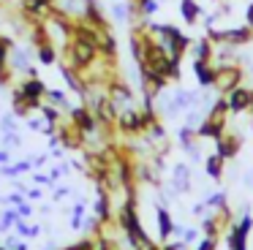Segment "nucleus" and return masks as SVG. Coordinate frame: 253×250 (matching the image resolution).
Returning a JSON list of instances; mask_svg holds the SVG:
<instances>
[{
    "label": "nucleus",
    "mask_w": 253,
    "mask_h": 250,
    "mask_svg": "<svg viewBox=\"0 0 253 250\" xmlns=\"http://www.w3.org/2000/svg\"><path fill=\"white\" fill-rule=\"evenodd\" d=\"M248 71H251V76H253V63H251V68H248Z\"/></svg>",
    "instance_id": "45"
},
{
    "label": "nucleus",
    "mask_w": 253,
    "mask_h": 250,
    "mask_svg": "<svg viewBox=\"0 0 253 250\" xmlns=\"http://www.w3.org/2000/svg\"><path fill=\"white\" fill-rule=\"evenodd\" d=\"M144 139L147 141H166V128H164V123H155V125H150L147 128V133H144Z\"/></svg>",
    "instance_id": "26"
},
{
    "label": "nucleus",
    "mask_w": 253,
    "mask_h": 250,
    "mask_svg": "<svg viewBox=\"0 0 253 250\" xmlns=\"http://www.w3.org/2000/svg\"><path fill=\"white\" fill-rule=\"evenodd\" d=\"M98 54L104 60H117V38L112 36V33H104V38H101V49Z\"/></svg>",
    "instance_id": "22"
},
{
    "label": "nucleus",
    "mask_w": 253,
    "mask_h": 250,
    "mask_svg": "<svg viewBox=\"0 0 253 250\" xmlns=\"http://www.w3.org/2000/svg\"><path fill=\"white\" fill-rule=\"evenodd\" d=\"M14 228H17V234H22V237H39L41 234V226H28L25 220H19Z\"/></svg>",
    "instance_id": "29"
},
{
    "label": "nucleus",
    "mask_w": 253,
    "mask_h": 250,
    "mask_svg": "<svg viewBox=\"0 0 253 250\" xmlns=\"http://www.w3.org/2000/svg\"><path fill=\"white\" fill-rule=\"evenodd\" d=\"M63 174H68V166H66V163H60V166H52V171H49L52 182H55V179H60Z\"/></svg>",
    "instance_id": "34"
},
{
    "label": "nucleus",
    "mask_w": 253,
    "mask_h": 250,
    "mask_svg": "<svg viewBox=\"0 0 253 250\" xmlns=\"http://www.w3.org/2000/svg\"><path fill=\"white\" fill-rule=\"evenodd\" d=\"M223 163H226V161L218 155V152H212V155H207V161H204V171H207V177L218 182V179L223 177Z\"/></svg>",
    "instance_id": "20"
},
{
    "label": "nucleus",
    "mask_w": 253,
    "mask_h": 250,
    "mask_svg": "<svg viewBox=\"0 0 253 250\" xmlns=\"http://www.w3.org/2000/svg\"><path fill=\"white\" fill-rule=\"evenodd\" d=\"M8 163V150H0V166H6Z\"/></svg>",
    "instance_id": "43"
},
{
    "label": "nucleus",
    "mask_w": 253,
    "mask_h": 250,
    "mask_svg": "<svg viewBox=\"0 0 253 250\" xmlns=\"http://www.w3.org/2000/svg\"><path fill=\"white\" fill-rule=\"evenodd\" d=\"M36 60H39L41 65H55L57 63V46L55 43H44V46H39L36 49Z\"/></svg>",
    "instance_id": "23"
},
{
    "label": "nucleus",
    "mask_w": 253,
    "mask_h": 250,
    "mask_svg": "<svg viewBox=\"0 0 253 250\" xmlns=\"http://www.w3.org/2000/svg\"><path fill=\"white\" fill-rule=\"evenodd\" d=\"M17 209H19V215H22V220H25V217L33 215V204H28V201H25L22 207H17Z\"/></svg>",
    "instance_id": "38"
},
{
    "label": "nucleus",
    "mask_w": 253,
    "mask_h": 250,
    "mask_svg": "<svg viewBox=\"0 0 253 250\" xmlns=\"http://www.w3.org/2000/svg\"><path fill=\"white\" fill-rule=\"evenodd\" d=\"M33 185H52L49 174H33Z\"/></svg>",
    "instance_id": "37"
},
{
    "label": "nucleus",
    "mask_w": 253,
    "mask_h": 250,
    "mask_svg": "<svg viewBox=\"0 0 253 250\" xmlns=\"http://www.w3.org/2000/svg\"><path fill=\"white\" fill-rule=\"evenodd\" d=\"M180 14L185 19V25H196L202 19V5L196 0H180Z\"/></svg>",
    "instance_id": "19"
},
{
    "label": "nucleus",
    "mask_w": 253,
    "mask_h": 250,
    "mask_svg": "<svg viewBox=\"0 0 253 250\" xmlns=\"http://www.w3.org/2000/svg\"><path fill=\"white\" fill-rule=\"evenodd\" d=\"M82 22L93 25L95 30H101V33H109V19H106V14H104V8H101V3H93V5H90Z\"/></svg>",
    "instance_id": "16"
},
{
    "label": "nucleus",
    "mask_w": 253,
    "mask_h": 250,
    "mask_svg": "<svg viewBox=\"0 0 253 250\" xmlns=\"http://www.w3.org/2000/svg\"><path fill=\"white\" fill-rule=\"evenodd\" d=\"M17 90L22 92L25 98H30V101H44L49 87L44 84V79H41V76H25V79L17 84Z\"/></svg>",
    "instance_id": "10"
},
{
    "label": "nucleus",
    "mask_w": 253,
    "mask_h": 250,
    "mask_svg": "<svg viewBox=\"0 0 253 250\" xmlns=\"http://www.w3.org/2000/svg\"><path fill=\"white\" fill-rule=\"evenodd\" d=\"M204 204H207V209H223V207H229V204H226V193L207 196V199H204Z\"/></svg>",
    "instance_id": "28"
},
{
    "label": "nucleus",
    "mask_w": 253,
    "mask_h": 250,
    "mask_svg": "<svg viewBox=\"0 0 253 250\" xmlns=\"http://www.w3.org/2000/svg\"><path fill=\"white\" fill-rule=\"evenodd\" d=\"M240 147H242V139H240L237 133H229V130H226V133L220 136L218 141H215V152H218L223 161H231V158H237Z\"/></svg>",
    "instance_id": "13"
},
{
    "label": "nucleus",
    "mask_w": 253,
    "mask_h": 250,
    "mask_svg": "<svg viewBox=\"0 0 253 250\" xmlns=\"http://www.w3.org/2000/svg\"><path fill=\"white\" fill-rule=\"evenodd\" d=\"M191 52H193V60H212L215 57V43L210 41V38H196Z\"/></svg>",
    "instance_id": "18"
},
{
    "label": "nucleus",
    "mask_w": 253,
    "mask_h": 250,
    "mask_svg": "<svg viewBox=\"0 0 253 250\" xmlns=\"http://www.w3.org/2000/svg\"><path fill=\"white\" fill-rule=\"evenodd\" d=\"M115 130H117V133H123V136H139V133H144L142 117H139V106L120 109L117 123H115Z\"/></svg>",
    "instance_id": "6"
},
{
    "label": "nucleus",
    "mask_w": 253,
    "mask_h": 250,
    "mask_svg": "<svg viewBox=\"0 0 253 250\" xmlns=\"http://www.w3.org/2000/svg\"><path fill=\"white\" fill-rule=\"evenodd\" d=\"M215 248H218V239H215V237H204L202 242H199L196 250H215Z\"/></svg>",
    "instance_id": "32"
},
{
    "label": "nucleus",
    "mask_w": 253,
    "mask_h": 250,
    "mask_svg": "<svg viewBox=\"0 0 253 250\" xmlns=\"http://www.w3.org/2000/svg\"><path fill=\"white\" fill-rule=\"evenodd\" d=\"M71 38H77V41H82V43H90V46H95V49H101V38H104V33L101 30H95L93 25H87V22H74V30H71Z\"/></svg>",
    "instance_id": "11"
},
{
    "label": "nucleus",
    "mask_w": 253,
    "mask_h": 250,
    "mask_svg": "<svg viewBox=\"0 0 253 250\" xmlns=\"http://www.w3.org/2000/svg\"><path fill=\"white\" fill-rule=\"evenodd\" d=\"M226 43H231V46H245V43H253V27H248V25L226 27Z\"/></svg>",
    "instance_id": "14"
},
{
    "label": "nucleus",
    "mask_w": 253,
    "mask_h": 250,
    "mask_svg": "<svg viewBox=\"0 0 253 250\" xmlns=\"http://www.w3.org/2000/svg\"><path fill=\"white\" fill-rule=\"evenodd\" d=\"M196 237H199V231H196V228H182V242H185V245L196 242Z\"/></svg>",
    "instance_id": "35"
},
{
    "label": "nucleus",
    "mask_w": 253,
    "mask_h": 250,
    "mask_svg": "<svg viewBox=\"0 0 253 250\" xmlns=\"http://www.w3.org/2000/svg\"><path fill=\"white\" fill-rule=\"evenodd\" d=\"M3 201H6V204H11V207H22L25 201H28V196H22V193H19V190H17V193L6 196V199H3Z\"/></svg>",
    "instance_id": "30"
},
{
    "label": "nucleus",
    "mask_w": 253,
    "mask_h": 250,
    "mask_svg": "<svg viewBox=\"0 0 253 250\" xmlns=\"http://www.w3.org/2000/svg\"><path fill=\"white\" fill-rule=\"evenodd\" d=\"M155 215H158V239H161V242H166V239L174 234V220H171V215H169L166 207H158Z\"/></svg>",
    "instance_id": "17"
},
{
    "label": "nucleus",
    "mask_w": 253,
    "mask_h": 250,
    "mask_svg": "<svg viewBox=\"0 0 253 250\" xmlns=\"http://www.w3.org/2000/svg\"><path fill=\"white\" fill-rule=\"evenodd\" d=\"M3 144H6V147H19V144H22V139H19V136L17 133H14V130H8V133H3Z\"/></svg>",
    "instance_id": "31"
},
{
    "label": "nucleus",
    "mask_w": 253,
    "mask_h": 250,
    "mask_svg": "<svg viewBox=\"0 0 253 250\" xmlns=\"http://www.w3.org/2000/svg\"><path fill=\"white\" fill-rule=\"evenodd\" d=\"M71 193V190L66 188V185H63V188H55V201H60V199H66V196Z\"/></svg>",
    "instance_id": "40"
},
{
    "label": "nucleus",
    "mask_w": 253,
    "mask_h": 250,
    "mask_svg": "<svg viewBox=\"0 0 253 250\" xmlns=\"http://www.w3.org/2000/svg\"><path fill=\"white\" fill-rule=\"evenodd\" d=\"M133 3H136L139 19H150V16H155L161 8V0H133Z\"/></svg>",
    "instance_id": "24"
},
{
    "label": "nucleus",
    "mask_w": 253,
    "mask_h": 250,
    "mask_svg": "<svg viewBox=\"0 0 253 250\" xmlns=\"http://www.w3.org/2000/svg\"><path fill=\"white\" fill-rule=\"evenodd\" d=\"M25 123H28V128L33 130V133H44L46 125H49L44 117H33V114H28V117H25Z\"/></svg>",
    "instance_id": "27"
},
{
    "label": "nucleus",
    "mask_w": 253,
    "mask_h": 250,
    "mask_svg": "<svg viewBox=\"0 0 253 250\" xmlns=\"http://www.w3.org/2000/svg\"><path fill=\"white\" fill-rule=\"evenodd\" d=\"M14 117H17V114H6V117L0 120V130H3V133L14 130Z\"/></svg>",
    "instance_id": "33"
},
{
    "label": "nucleus",
    "mask_w": 253,
    "mask_h": 250,
    "mask_svg": "<svg viewBox=\"0 0 253 250\" xmlns=\"http://www.w3.org/2000/svg\"><path fill=\"white\" fill-rule=\"evenodd\" d=\"M251 228H253V215L242 212L240 220L226 228V245H229V250H248V234H251Z\"/></svg>",
    "instance_id": "4"
},
{
    "label": "nucleus",
    "mask_w": 253,
    "mask_h": 250,
    "mask_svg": "<svg viewBox=\"0 0 253 250\" xmlns=\"http://www.w3.org/2000/svg\"><path fill=\"white\" fill-rule=\"evenodd\" d=\"M242 82H245V68L237 60H231V63H215V90L220 95H226L229 90L240 87Z\"/></svg>",
    "instance_id": "2"
},
{
    "label": "nucleus",
    "mask_w": 253,
    "mask_h": 250,
    "mask_svg": "<svg viewBox=\"0 0 253 250\" xmlns=\"http://www.w3.org/2000/svg\"><path fill=\"white\" fill-rule=\"evenodd\" d=\"M25 196H28V201H39L44 193H41V188H39V185H33L30 190H25Z\"/></svg>",
    "instance_id": "36"
},
{
    "label": "nucleus",
    "mask_w": 253,
    "mask_h": 250,
    "mask_svg": "<svg viewBox=\"0 0 253 250\" xmlns=\"http://www.w3.org/2000/svg\"><path fill=\"white\" fill-rule=\"evenodd\" d=\"M46 161H49V155H36L33 158V166H44Z\"/></svg>",
    "instance_id": "42"
},
{
    "label": "nucleus",
    "mask_w": 253,
    "mask_h": 250,
    "mask_svg": "<svg viewBox=\"0 0 253 250\" xmlns=\"http://www.w3.org/2000/svg\"><path fill=\"white\" fill-rule=\"evenodd\" d=\"M93 3H95V0H57L55 8L60 11L63 16L79 22V19H84V14H87V8H90Z\"/></svg>",
    "instance_id": "9"
},
{
    "label": "nucleus",
    "mask_w": 253,
    "mask_h": 250,
    "mask_svg": "<svg viewBox=\"0 0 253 250\" xmlns=\"http://www.w3.org/2000/svg\"><path fill=\"white\" fill-rule=\"evenodd\" d=\"M226 101H229V112L231 114H242L248 109H253V87L240 84L234 90L226 92Z\"/></svg>",
    "instance_id": "7"
},
{
    "label": "nucleus",
    "mask_w": 253,
    "mask_h": 250,
    "mask_svg": "<svg viewBox=\"0 0 253 250\" xmlns=\"http://www.w3.org/2000/svg\"><path fill=\"white\" fill-rule=\"evenodd\" d=\"M98 57H101L98 49L90 46V43H82V41H77V38H71V41L66 43V63L77 71L93 68V65L98 63Z\"/></svg>",
    "instance_id": "1"
},
{
    "label": "nucleus",
    "mask_w": 253,
    "mask_h": 250,
    "mask_svg": "<svg viewBox=\"0 0 253 250\" xmlns=\"http://www.w3.org/2000/svg\"><path fill=\"white\" fill-rule=\"evenodd\" d=\"M245 25L253 27V3H248V8H245Z\"/></svg>",
    "instance_id": "39"
},
{
    "label": "nucleus",
    "mask_w": 253,
    "mask_h": 250,
    "mask_svg": "<svg viewBox=\"0 0 253 250\" xmlns=\"http://www.w3.org/2000/svg\"><path fill=\"white\" fill-rule=\"evenodd\" d=\"M106 95L115 101L117 109H128V106H136V95H133L131 84H128L123 76H115V79L106 82Z\"/></svg>",
    "instance_id": "5"
},
{
    "label": "nucleus",
    "mask_w": 253,
    "mask_h": 250,
    "mask_svg": "<svg viewBox=\"0 0 253 250\" xmlns=\"http://www.w3.org/2000/svg\"><path fill=\"white\" fill-rule=\"evenodd\" d=\"M171 188L177 193H188L191 190V168L185 163H177L174 166V171H171Z\"/></svg>",
    "instance_id": "15"
},
{
    "label": "nucleus",
    "mask_w": 253,
    "mask_h": 250,
    "mask_svg": "<svg viewBox=\"0 0 253 250\" xmlns=\"http://www.w3.org/2000/svg\"><path fill=\"white\" fill-rule=\"evenodd\" d=\"M193 74L202 90L215 87V60H193Z\"/></svg>",
    "instance_id": "12"
},
{
    "label": "nucleus",
    "mask_w": 253,
    "mask_h": 250,
    "mask_svg": "<svg viewBox=\"0 0 253 250\" xmlns=\"http://www.w3.org/2000/svg\"><path fill=\"white\" fill-rule=\"evenodd\" d=\"M182 248H185V242H169V245L164 242V250H182Z\"/></svg>",
    "instance_id": "41"
},
{
    "label": "nucleus",
    "mask_w": 253,
    "mask_h": 250,
    "mask_svg": "<svg viewBox=\"0 0 253 250\" xmlns=\"http://www.w3.org/2000/svg\"><path fill=\"white\" fill-rule=\"evenodd\" d=\"M68 120L77 125L79 133H82L84 139H95V136L101 133V123L95 120V114L90 112L87 103H79V106H71V109H68Z\"/></svg>",
    "instance_id": "3"
},
{
    "label": "nucleus",
    "mask_w": 253,
    "mask_h": 250,
    "mask_svg": "<svg viewBox=\"0 0 253 250\" xmlns=\"http://www.w3.org/2000/svg\"><path fill=\"white\" fill-rule=\"evenodd\" d=\"M30 57H33V54H30L28 49L14 46L11 54H8V65H11V71H25V68L30 65Z\"/></svg>",
    "instance_id": "21"
},
{
    "label": "nucleus",
    "mask_w": 253,
    "mask_h": 250,
    "mask_svg": "<svg viewBox=\"0 0 253 250\" xmlns=\"http://www.w3.org/2000/svg\"><path fill=\"white\" fill-rule=\"evenodd\" d=\"M46 101L55 103V106H60L63 112H68V109H71V103H68V95L60 90V87H49V90H46Z\"/></svg>",
    "instance_id": "25"
},
{
    "label": "nucleus",
    "mask_w": 253,
    "mask_h": 250,
    "mask_svg": "<svg viewBox=\"0 0 253 250\" xmlns=\"http://www.w3.org/2000/svg\"><path fill=\"white\" fill-rule=\"evenodd\" d=\"M223 133H226V117H212V114H207V117L199 123V128H196V136H199V139H212V141H218Z\"/></svg>",
    "instance_id": "8"
},
{
    "label": "nucleus",
    "mask_w": 253,
    "mask_h": 250,
    "mask_svg": "<svg viewBox=\"0 0 253 250\" xmlns=\"http://www.w3.org/2000/svg\"><path fill=\"white\" fill-rule=\"evenodd\" d=\"M144 250H164V245H155V242H150Z\"/></svg>",
    "instance_id": "44"
}]
</instances>
